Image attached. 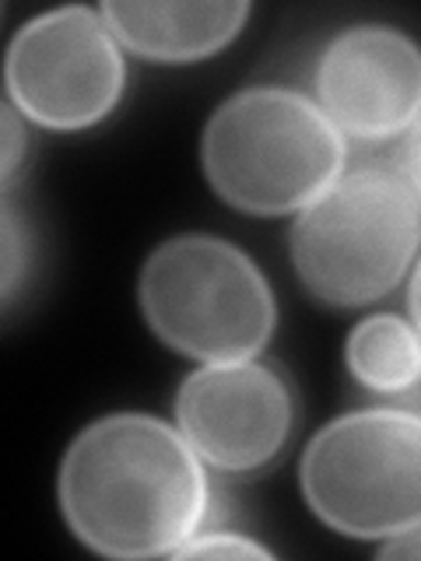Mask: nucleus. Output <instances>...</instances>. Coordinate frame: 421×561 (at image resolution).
Instances as JSON below:
<instances>
[{"mask_svg": "<svg viewBox=\"0 0 421 561\" xmlns=\"http://www.w3.org/2000/svg\"><path fill=\"white\" fill-rule=\"evenodd\" d=\"M421 245V197L394 158H365L298 210L288 250L316 302L373 306L411 271Z\"/></svg>", "mask_w": 421, "mask_h": 561, "instance_id": "obj_2", "label": "nucleus"}, {"mask_svg": "<svg viewBox=\"0 0 421 561\" xmlns=\"http://www.w3.org/2000/svg\"><path fill=\"white\" fill-rule=\"evenodd\" d=\"M390 408H403V411H411V414L421 417V376H418L403 393L390 397Z\"/></svg>", "mask_w": 421, "mask_h": 561, "instance_id": "obj_16", "label": "nucleus"}, {"mask_svg": "<svg viewBox=\"0 0 421 561\" xmlns=\"http://www.w3.org/2000/svg\"><path fill=\"white\" fill-rule=\"evenodd\" d=\"M397 165L403 175H408V183L418 190V197H421V116L411 123V130L403 134V145L397 151Z\"/></svg>", "mask_w": 421, "mask_h": 561, "instance_id": "obj_14", "label": "nucleus"}, {"mask_svg": "<svg viewBox=\"0 0 421 561\" xmlns=\"http://www.w3.org/2000/svg\"><path fill=\"white\" fill-rule=\"evenodd\" d=\"M29 277V232L22 228V218L11 204L4 201V306L11 309L18 288L25 285Z\"/></svg>", "mask_w": 421, "mask_h": 561, "instance_id": "obj_12", "label": "nucleus"}, {"mask_svg": "<svg viewBox=\"0 0 421 561\" xmlns=\"http://www.w3.org/2000/svg\"><path fill=\"white\" fill-rule=\"evenodd\" d=\"M172 558H271V551L236 530H197L175 548Z\"/></svg>", "mask_w": 421, "mask_h": 561, "instance_id": "obj_11", "label": "nucleus"}, {"mask_svg": "<svg viewBox=\"0 0 421 561\" xmlns=\"http://www.w3.org/2000/svg\"><path fill=\"white\" fill-rule=\"evenodd\" d=\"M4 190H11L18 169H22V154H25V130H22V119H18V110L11 102H4Z\"/></svg>", "mask_w": 421, "mask_h": 561, "instance_id": "obj_13", "label": "nucleus"}, {"mask_svg": "<svg viewBox=\"0 0 421 561\" xmlns=\"http://www.w3.org/2000/svg\"><path fill=\"white\" fill-rule=\"evenodd\" d=\"M175 421L204 463L221 473H253L285 449L295 400L271 365L257 358L215 362L183 379Z\"/></svg>", "mask_w": 421, "mask_h": 561, "instance_id": "obj_7", "label": "nucleus"}, {"mask_svg": "<svg viewBox=\"0 0 421 561\" xmlns=\"http://www.w3.org/2000/svg\"><path fill=\"white\" fill-rule=\"evenodd\" d=\"M303 495L344 537L386 540L421 526V417L403 408L333 417L303 453Z\"/></svg>", "mask_w": 421, "mask_h": 561, "instance_id": "obj_5", "label": "nucleus"}, {"mask_svg": "<svg viewBox=\"0 0 421 561\" xmlns=\"http://www.w3.org/2000/svg\"><path fill=\"white\" fill-rule=\"evenodd\" d=\"M127 67L102 11L57 8L14 35L8 95L18 113L49 130H81L105 119L123 95Z\"/></svg>", "mask_w": 421, "mask_h": 561, "instance_id": "obj_6", "label": "nucleus"}, {"mask_svg": "<svg viewBox=\"0 0 421 561\" xmlns=\"http://www.w3.org/2000/svg\"><path fill=\"white\" fill-rule=\"evenodd\" d=\"M408 306H411V320L421 333V260L414 263V274H411V291H408Z\"/></svg>", "mask_w": 421, "mask_h": 561, "instance_id": "obj_17", "label": "nucleus"}, {"mask_svg": "<svg viewBox=\"0 0 421 561\" xmlns=\"http://www.w3.org/2000/svg\"><path fill=\"white\" fill-rule=\"evenodd\" d=\"M204 172L215 193L246 215H292L348 169V140L316 99L257 84L225 99L204 127Z\"/></svg>", "mask_w": 421, "mask_h": 561, "instance_id": "obj_3", "label": "nucleus"}, {"mask_svg": "<svg viewBox=\"0 0 421 561\" xmlns=\"http://www.w3.org/2000/svg\"><path fill=\"white\" fill-rule=\"evenodd\" d=\"M137 298L155 337L204 365L257 358L277 323L263 271L218 236L158 245L140 267Z\"/></svg>", "mask_w": 421, "mask_h": 561, "instance_id": "obj_4", "label": "nucleus"}, {"mask_svg": "<svg viewBox=\"0 0 421 561\" xmlns=\"http://www.w3.org/2000/svg\"><path fill=\"white\" fill-rule=\"evenodd\" d=\"M348 368L362 390L390 400L421 376V333L394 312H376L351 330Z\"/></svg>", "mask_w": 421, "mask_h": 561, "instance_id": "obj_10", "label": "nucleus"}, {"mask_svg": "<svg viewBox=\"0 0 421 561\" xmlns=\"http://www.w3.org/2000/svg\"><path fill=\"white\" fill-rule=\"evenodd\" d=\"M316 105L344 137L379 145L421 116V46L390 25H351L316 64Z\"/></svg>", "mask_w": 421, "mask_h": 561, "instance_id": "obj_8", "label": "nucleus"}, {"mask_svg": "<svg viewBox=\"0 0 421 561\" xmlns=\"http://www.w3.org/2000/svg\"><path fill=\"white\" fill-rule=\"evenodd\" d=\"M204 460L169 421L110 414L78 432L60 463V508L105 558L175 554L207 516Z\"/></svg>", "mask_w": 421, "mask_h": 561, "instance_id": "obj_1", "label": "nucleus"}, {"mask_svg": "<svg viewBox=\"0 0 421 561\" xmlns=\"http://www.w3.org/2000/svg\"><path fill=\"white\" fill-rule=\"evenodd\" d=\"M383 558H421V526H411L397 537H386V543L379 548Z\"/></svg>", "mask_w": 421, "mask_h": 561, "instance_id": "obj_15", "label": "nucleus"}, {"mask_svg": "<svg viewBox=\"0 0 421 561\" xmlns=\"http://www.w3.org/2000/svg\"><path fill=\"white\" fill-rule=\"evenodd\" d=\"M105 25L120 46L155 64L207 60L242 32L250 4H148V0H110L102 4Z\"/></svg>", "mask_w": 421, "mask_h": 561, "instance_id": "obj_9", "label": "nucleus"}]
</instances>
